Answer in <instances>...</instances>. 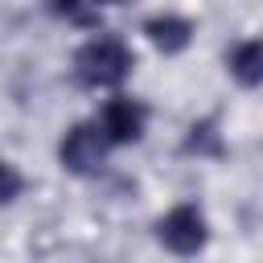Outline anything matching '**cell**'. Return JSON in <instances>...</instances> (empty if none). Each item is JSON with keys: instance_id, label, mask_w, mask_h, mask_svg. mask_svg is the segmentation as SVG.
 <instances>
[{"instance_id": "cell-6", "label": "cell", "mask_w": 263, "mask_h": 263, "mask_svg": "<svg viewBox=\"0 0 263 263\" xmlns=\"http://www.w3.org/2000/svg\"><path fill=\"white\" fill-rule=\"evenodd\" d=\"M226 70L242 90H255L263 82V41L259 37H242L226 49Z\"/></svg>"}, {"instance_id": "cell-3", "label": "cell", "mask_w": 263, "mask_h": 263, "mask_svg": "<svg viewBox=\"0 0 263 263\" xmlns=\"http://www.w3.org/2000/svg\"><path fill=\"white\" fill-rule=\"evenodd\" d=\"M107 152H111V144L95 127V119H82V123L66 127V136L58 140V164L70 177H95L107 164Z\"/></svg>"}, {"instance_id": "cell-7", "label": "cell", "mask_w": 263, "mask_h": 263, "mask_svg": "<svg viewBox=\"0 0 263 263\" xmlns=\"http://www.w3.org/2000/svg\"><path fill=\"white\" fill-rule=\"evenodd\" d=\"M181 152L185 156H222L226 152V144H222V132H218V119L210 115V119H197L189 132H185V140H181Z\"/></svg>"}, {"instance_id": "cell-8", "label": "cell", "mask_w": 263, "mask_h": 263, "mask_svg": "<svg viewBox=\"0 0 263 263\" xmlns=\"http://www.w3.org/2000/svg\"><path fill=\"white\" fill-rule=\"evenodd\" d=\"M21 193H25V177H21V168H16L12 160H4V156H0V205L16 201Z\"/></svg>"}, {"instance_id": "cell-2", "label": "cell", "mask_w": 263, "mask_h": 263, "mask_svg": "<svg viewBox=\"0 0 263 263\" xmlns=\"http://www.w3.org/2000/svg\"><path fill=\"white\" fill-rule=\"evenodd\" d=\"M152 234H156V242H160L168 255L193 259V255H201L205 242H210V222H205V210H201L197 201H177L173 210H164V214L156 218Z\"/></svg>"}, {"instance_id": "cell-9", "label": "cell", "mask_w": 263, "mask_h": 263, "mask_svg": "<svg viewBox=\"0 0 263 263\" xmlns=\"http://www.w3.org/2000/svg\"><path fill=\"white\" fill-rule=\"evenodd\" d=\"M53 16H62V21H70V25H82V29L103 25V12H99V8H78V4H58Z\"/></svg>"}, {"instance_id": "cell-4", "label": "cell", "mask_w": 263, "mask_h": 263, "mask_svg": "<svg viewBox=\"0 0 263 263\" xmlns=\"http://www.w3.org/2000/svg\"><path fill=\"white\" fill-rule=\"evenodd\" d=\"M95 127L103 132V140L111 148H123V144H136L144 140V127H148V107L132 95H111L99 115H95Z\"/></svg>"}, {"instance_id": "cell-5", "label": "cell", "mask_w": 263, "mask_h": 263, "mask_svg": "<svg viewBox=\"0 0 263 263\" xmlns=\"http://www.w3.org/2000/svg\"><path fill=\"white\" fill-rule=\"evenodd\" d=\"M144 37L152 41V49H160L164 58H173V53L189 49V41H193V25H189L185 16H177V12H156V16L144 21Z\"/></svg>"}, {"instance_id": "cell-1", "label": "cell", "mask_w": 263, "mask_h": 263, "mask_svg": "<svg viewBox=\"0 0 263 263\" xmlns=\"http://www.w3.org/2000/svg\"><path fill=\"white\" fill-rule=\"evenodd\" d=\"M132 66H136V53L119 33H95L70 58V74L82 90H115L123 86Z\"/></svg>"}]
</instances>
